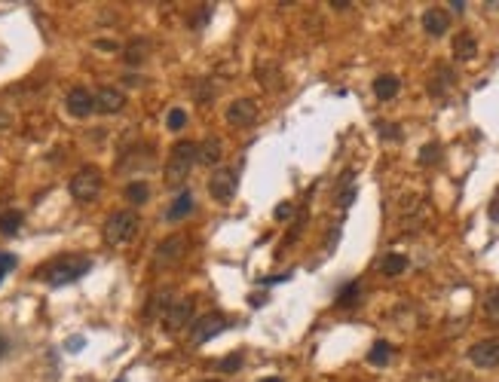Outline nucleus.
<instances>
[{
    "label": "nucleus",
    "mask_w": 499,
    "mask_h": 382,
    "mask_svg": "<svg viewBox=\"0 0 499 382\" xmlns=\"http://www.w3.org/2000/svg\"><path fill=\"white\" fill-rule=\"evenodd\" d=\"M67 349H71V352H80V349H83V336H74V339H67Z\"/></svg>",
    "instance_id": "72a5a7b5"
},
{
    "label": "nucleus",
    "mask_w": 499,
    "mask_h": 382,
    "mask_svg": "<svg viewBox=\"0 0 499 382\" xmlns=\"http://www.w3.org/2000/svg\"><path fill=\"white\" fill-rule=\"evenodd\" d=\"M331 6H334V10H350V0H331Z\"/></svg>",
    "instance_id": "f704fd0d"
},
{
    "label": "nucleus",
    "mask_w": 499,
    "mask_h": 382,
    "mask_svg": "<svg viewBox=\"0 0 499 382\" xmlns=\"http://www.w3.org/2000/svg\"><path fill=\"white\" fill-rule=\"evenodd\" d=\"M224 327H227V318H224V315H218V312H211V315H202L199 321H193V325H190V339H193V346L208 343V339H211V336H218Z\"/></svg>",
    "instance_id": "39448f33"
},
{
    "label": "nucleus",
    "mask_w": 499,
    "mask_h": 382,
    "mask_svg": "<svg viewBox=\"0 0 499 382\" xmlns=\"http://www.w3.org/2000/svg\"><path fill=\"white\" fill-rule=\"evenodd\" d=\"M221 156H224V144H221V138H206L202 144H197V163H202V165H215V163H221Z\"/></svg>",
    "instance_id": "4468645a"
},
{
    "label": "nucleus",
    "mask_w": 499,
    "mask_h": 382,
    "mask_svg": "<svg viewBox=\"0 0 499 382\" xmlns=\"http://www.w3.org/2000/svg\"><path fill=\"white\" fill-rule=\"evenodd\" d=\"M233 193H236V177L230 168H221V172H215L208 177V196L215 199V202H230L233 199Z\"/></svg>",
    "instance_id": "1a4fd4ad"
},
{
    "label": "nucleus",
    "mask_w": 499,
    "mask_h": 382,
    "mask_svg": "<svg viewBox=\"0 0 499 382\" xmlns=\"http://www.w3.org/2000/svg\"><path fill=\"white\" fill-rule=\"evenodd\" d=\"M193 165H197V144L193 141H178L172 153H168L166 163V184L168 186H181L190 177Z\"/></svg>",
    "instance_id": "f03ea898"
},
{
    "label": "nucleus",
    "mask_w": 499,
    "mask_h": 382,
    "mask_svg": "<svg viewBox=\"0 0 499 382\" xmlns=\"http://www.w3.org/2000/svg\"><path fill=\"white\" fill-rule=\"evenodd\" d=\"M451 6H453V13H466V4H463V0H453Z\"/></svg>",
    "instance_id": "c9c22d12"
},
{
    "label": "nucleus",
    "mask_w": 499,
    "mask_h": 382,
    "mask_svg": "<svg viewBox=\"0 0 499 382\" xmlns=\"http://www.w3.org/2000/svg\"><path fill=\"white\" fill-rule=\"evenodd\" d=\"M380 135H383V138H395V141L401 138L399 125H389V123H383V125H380Z\"/></svg>",
    "instance_id": "2f4dec72"
},
{
    "label": "nucleus",
    "mask_w": 499,
    "mask_h": 382,
    "mask_svg": "<svg viewBox=\"0 0 499 382\" xmlns=\"http://www.w3.org/2000/svg\"><path fill=\"white\" fill-rule=\"evenodd\" d=\"M141 220L135 211H114L111 217L105 220V242L107 245H126L135 239V233H138Z\"/></svg>",
    "instance_id": "7ed1b4c3"
},
{
    "label": "nucleus",
    "mask_w": 499,
    "mask_h": 382,
    "mask_svg": "<svg viewBox=\"0 0 499 382\" xmlns=\"http://www.w3.org/2000/svg\"><path fill=\"white\" fill-rule=\"evenodd\" d=\"M65 104H67V114L77 116V120H83V116H89V114H95V95H92L86 86H74L71 92H67Z\"/></svg>",
    "instance_id": "0eeeda50"
},
{
    "label": "nucleus",
    "mask_w": 499,
    "mask_h": 382,
    "mask_svg": "<svg viewBox=\"0 0 499 382\" xmlns=\"http://www.w3.org/2000/svg\"><path fill=\"white\" fill-rule=\"evenodd\" d=\"M145 53H147V40H135V43L126 49V62H129V64H141L147 58Z\"/></svg>",
    "instance_id": "b1692460"
},
{
    "label": "nucleus",
    "mask_w": 499,
    "mask_h": 382,
    "mask_svg": "<svg viewBox=\"0 0 499 382\" xmlns=\"http://www.w3.org/2000/svg\"><path fill=\"white\" fill-rule=\"evenodd\" d=\"M208 15H211V6L208 4H199V13H197V19H193V28H202V25H206V19H208Z\"/></svg>",
    "instance_id": "c85d7f7f"
},
{
    "label": "nucleus",
    "mask_w": 499,
    "mask_h": 382,
    "mask_svg": "<svg viewBox=\"0 0 499 382\" xmlns=\"http://www.w3.org/2000/svg\"><path fill=\"white\" fill-rule=\"evenodd\" d=\"M126 199H129L132 205H145V202L150 199V186L145 181H132L129 186H126Z\"/></svg>",
    "instance_id": "412c9836"
},
{
    "label": "nucleus",
    "mask_w": 499,
    "mask_h": 382,
    "mask_svg": "<svg viewBox=\"0 0 499 382\" xmlns=\"http://www.w3.org/2000/svg\"><path fill=\"white\" fill-rule=\"evenodd\" d=\"M13 266H15V257H13V254H0V282H4V275L10 273Z\"/></svg>",
    "instance_id": "c756f323"
},
{
    "label": "nucleus",
    "mask_w": 499,
    "mask_h": 382,
    "mask_svg": "<svg viewBox=\"0 0 499 382\" xmlns=\"http://www.w3.org/2000/svg\"><path fill=\"white\" fill-rule=\"evenodd\" d=\"M389 358H392V346H389L386 339H377L368 352V361L374 364V367H383V364H389Z\"/></svg>",
    "instance_id": "aec40b11"
},
{
    "label": "nucleus",
    "mask_w": 499,
    "mask_h": 382,
    "mask_svg": "<svg viewBox=\"0 0 499 382\" xmlns=\"http://www.w3.org/2000/svg\"><path fill=\"white\" fill-rule=\"evenodd\" d=\"M202 382H221V379H202Z\"/></svg>",
    "instance_id": "58836bf2"
},
{
    "label": "nucleus",
    "mask_w": 499,
    "mask_h": 382,
    "mask_svg": "<svg viewBox=\"0 0 499 382\" xmlns=\"http://www.w3.org/2000/svg\"><path fill=\"white\" fill-rule=\"evenodd\" d=\"M294 214V205H291V202H282V205H279L276 211H273V217L276 220H288Z\"/></svg>",
    "instance_id": "7c9ffc66"
},
{
    "label": "nucleus",
    "mask_w": 499,
    "mask_h": 382,
    "mask_svg": "<svg viewBox=\"0 0 499 382\" xmlns=\"http://www.w3.org/2000/svg\"><path fill=\"white\" fill-rule=\"evenodd\" d=\"M193 211V196H190V190H184V193H178L175 202L168 205L166 211V220H184Z\"/></svg>",
    "instance_id": "f3484780"
},
{
    "label": "nucleus",
    "mask_w": 499,
    "mask_h": 382,
    "mask_svg": "<svg viewBox=\"0 0 499 382\" xmlns=\"http://www.w3.org/2000/svg\"><path fill=\"white\" fill-rule=\"evenodd\" d=\"M67 186H71V196L77 202H92L101 193V172L95 165H83Z\"/></svg>",
    "instance_id": "20e7f679"
},
{
    "label": "nucleus",
    "mask_w": 499,
    "mask_h": 382,
    "mask_svg": "<svg viewBox=\"0 0 499 382\" xmlns=\"http://www.w3.org/2000/svg\"><path fill=\"white\" fill-rule=\"evenodd\" d=\"M359 296H361V282H350L337 294V306H340V309H350V306L359 303Z\"/></svg>",
    "instance_id": "4be33fe9"
},
{
    "label": "nucleus",
    "mask_w": 499,
    "mask_h": 382,
    "mask_svg": "<svg viewBox=\"0 0 499 382\" xmlns=\"http://www.w3.org/2000/svg\"><path fill=\"white\" fill-rule=\"evenodd\" d=\"M126 104V95L120 89H114V86H101L95 92V110L98 114H120Z\"/></svg>",
    "instance_id": "f8f14e48"
},
{
    "label": "nucleus",
    "mask_w": 499,
    "mask_h": 382,
    "mask_svg": "<svg viewBox=\"0 0 499 382\" xmlns=\"http://www.w3.org/2000/svg\"><path fill=\"white\" fill-rule=\"evenodd\" d=\"M184 125H187V110H181V107H172V110H168L166 129H168V132H181Z\"/></svg>",
    "instance_id": "5701e85b"
},
{
    "label": "nucleus",
    "mask_w": 499,
    "mask_h": 382,
    "mask_svg": "<svg viewBox=\"0 0 499 382\" xmlns=\"http://www.w3.org/2000/svg\"><path fill=\"white\" fill-rule=\"evenodd\" d=\"M92 269V260L89 257H80V254H65V257H55L49 260L46 266L37 269V278H44L46 285L53 287H62V285H71L77 282L80 275H86Z\"/></svg>",
    "instance_id": "f257e3e1"
},
{
    "label": "nucleus",
    "mask_w": 499,
    "mask_h": 382,
    "mask_svg": "<svg viewBox=\"0 0 499 382\" xmlns=\"http://www.w3.org/2000/svg\"><path fill=\"white\" fill-rule=\"evenodd\" d=\"M258 120V104L248 98H239L227 107V123L230 125H251Z\"/></svg>",
    "instance_id": "9d476101"
},
{
    "label": "nucleus",
    "mask_w": 499,
    "mask_h": 382,
    "mask_svg": "<svg viewBox=\"0 0 499 382\" xmlns=\"http://www.w3.org/2000/svg\"><path fill=\"white\" fill-rule=\"evenodd\" d=\"M193 321V300H172L166 306L163 312V325L168 334H175V330H181L184 325H190Z\"/></svg>",
    "instance_id": "423d86ee"
},
{
    "label": "nucleus",
    "mask_w": 499,
    "mask_h": 382,
    "mask_svg": "<svg viewBox=\"0 0 499 382\" xmlns=\"http://www.w3.org/2000/svg\"><path fill=\"white\" fill-rule=\"evenodd\" d=\"M399 89H401V80L395 74H383L374 80V95L380 101H392L395 95H399Z\"/></svg>",
    "instance_id": "dca6fc26"
},
{
    "label": "nucleus",
    "mask_w": 499,
    "mask_h": 382,
    "mask_svg": "<svg viewBox=\"0 0 499 382\" xmlns=\"http://www.w3.org/2000/svg\"><path fill=\"white\" fill-rule=\"evenodd\" d=\"M22 220H25L22 211H15V208L4 211V214H0V236H15L22 226Z\"/></svg>",
    "instance_id": "6ab92c4d"
},
{
    "label": "nucleus",
    "mask_w": 499,
    "mask_h": 382,
    "mask_svg": "<svg viewBox=\"0 0 499 382\" xmlns=\"http://www.w3.org/2000/svg\"><path fill=\"white\" fill-rule=\"evenodd\" d=\"M187 236H168V239L159 242V248H157V260L159 263H175V260H181L184 257V251H187Z\"/></svg>",
    "instance_id": "9b49d317"
},
{
    "label": "nucleus",
    "mask_w": 499,
    "mask_h": 382,
    "mask_svg": "<svg viewBox=\"0 0 499 382\" xmlns=\"http://www.w3.org/2000/svg\"><path fill=\"white\" fill-rule=\"evenodd\" d=\"M260 382H282V379H279V376H270V379H260Z\"/></svg>",
    "instance_id": "e433bc0d"
},
{
    "label": "nucleus",
    "mask_w": 499,
    "mask_h": 382,
    "mask_svg": "<svg viewBox=\"0 0 499 382\" xmlns=\"http://www.w3.org/2000/svg\"><path fill=\"white\" fill-rule=\"evenodd\" d=\"M453 55L460 58V62H472V58L478 55V40L472 37L469 31L456 34V37H453Z\"/></svg>",
    "instance_id": "2eb2a0df"
},
{
    "label": "nucleus",
    "mask_w": 499,
    "mask_h": 382,
    "mask_svg": "<svg viewBox=\"0 0 499 382\" xmlns=\"http://www.w3.org/2000/svg\"><path fill=\"white\" fill-rule=\"evenodd\" d=\"M451 71H447V67H441V71H438V83H432V86H429V92H432V95H444V89L451 86Z\"/></svg>",
    "instance_id": "bb28decb"
},
{
    "label": "nucleus",
    "mask_w": 499,
    "mask_h": 382,
    "mask_svg": "<svg viewBox=\"0 0 499 382\" xmlns=\"http://www.w3.org/2000/svg\"><path fill=\"white\" fill-rule=\"evenodd\" d=\"M469 361L481 370L499 367V339H481L469 349Z\"/></svg>",
    "instance_id": "6e6552de"
},
{
    "label": "nucleus",
    "mask_w": 499,
    "mask_h": 382,
    "mask_svg": "<svg viewBox=\"0 0 499 382\" xmlns=\"http://www.w3.org/2000/svg\"><path fill=\"white\" fill-rule=\"evenodd\" d=\"M484 312H487V318H490V321H499V287H493V291L487 294Z\"/></svg>",
    "instance_id": "a878e982"
},
{
    "label": "nucleus",
    "mask_w": 499,
    "mask_h": 382,
    "mask_svg": "<svg viewBox=\"0 0 499 382\" xmlns=\"http://www.w3.org/2000/svg\"><path fill=\"white\" fill-rule=\"evenodd\" d=\"M404 269H408V257H404V254H386L383 257V263H380V273L383 275H401Z\"/></svg>",
    "instance_id": "a211bd4d"
},
{
    "label": "nucleus",
    "mask_w": 499,
    "mask_h": 382,
    "mask_svg": "<svg viewBox=\"0 0 499 382\" xmlns=\"http://www.w3.org/2000/svg\"><path fill=\"white\" fill-rule=\"evenodd\" d=\"M95 46H98V49H107V53H117V49H120V46L114 43V40H98Z\"/></svg>",
    "instance_id": "473e14b6"
},
{
    "label": "nucleus",
    "mask_w": 499,
    "mask_h": 382,
    "mask_svg": "<svg viewBox=\"0 0 499 382\" xmlns=\"http://www.w3.org/2000/svg\"><path fill=\"white\" fill-rule=\"evenodd\" d=\"M447 28H451V15L444 10L432 6V10L423 13V31H426L429 37H441V34H447Z\"/></svg>",
    "instance_id": "ddd939ff"
},
{
    "label": "nucleus",
    "mask_w": 499,
    "mask_h": 382,
    "mask_svg": "<svg viewBox=\"0 0 499 382\" xmlns=\"http://www.w3.org/2000/svg\"><path fill=\"white\" fill-rule=\"evenodd\" d=\"M242 364V355H227V358L221 361V373H230V370H236Z\"/></svg>",
    "instance_id": "cd10ccee"
},
{
    "label": "nucleus",
    "mask_w": 499,
    "mask_h": 382,
    "mask_svg": "<svg viewBox=\"0 0 499 382\" xmlns=\"http://www.w3.org/2000/svg\"><path fill=\"white\" fill-rule=\"evenodd\" d=\"M441 159V144H426V147L420 150V165H432V163H438Z\"/></svg>",
    "instance_id": "393cba45"
},
{
    "label": "nucleus",
    "mask_w": 499,
    "mask_h": 382,
    "mask_svg": "<svg viewBox=\"0 0 499 382\" xmlns=\"http://www.w3.org/2000/svg\"><path fill=\"white\" fill-rule=\"evenodd\" d=\"M6 352V343H4V339H0V355H4Z\"/></svg>",
    "instance_id": "4c0bfd02"
}]
</instances>
